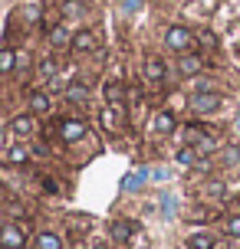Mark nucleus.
<instances>
[{
  "label": "nucleus",
  "mask_w": 240,
  "mask_h": 249,
  "mask_svg": "<svg viewBox=\"0 0 240 249\" xmlns=\"http://www.w3.org/2000/svg\"><path fill=\"white\" fill-rule=\"evenodd\" d=\"M191 112L194 115H214V112H220L224 108V95L220 92H211V89H204V92H194L191 95Z\"/></svg>",
  "instance_id": "2"
},
{
  "label": "nucleus",
  "mask_w": 240,
  "mask_h": 249,
  "mask_svg": "<svg viewBox=\"0 0 240 249\" xmlns=\"http://www.w3.org/2000/svg\"><path fill=\"white\" fill-rule=\"evenodd\" d=\"M73 53H79V56H86V53H96L99 50V36L92 33V30H79L76 36H73V46H69Z\"/></svg>",
  "instance_id": "9"
},
{
  "label": "nucleus",
  "mask_w": 240,
  "mask_h": 249,
  "mask_svg": "<svg viewBox=\"0 0 240 249\" xmlns=\"http://www.w3.org/2000/svg\"><path fill=\"white\" fill-rule=\"evenodd\" d=\"M141 75H145V82L152 89H161L168 82V69H164V62L158 56H148V59L141 62Z\"/></svg>",
  "instance_id": "3"
},
{
  "label": "nucleus",
  "mask_w": 240,
  "mask_h": 249,
  "mask_svg": "<svg viewBox=\"0 0 240 249\" xmlns=\"http://www.w3.org/2000/svg\"><path fill=\"white\" fill-rule=\"evenodd\" d=\"M217 213L211 210V207H191L188 210V223H211Z\"/></svg>",
  "instance_id": "20"
},
{
  "label": "nucleus",
  "mask_w": 240,
  "mask_h": 249,
  "mask_svg": "<svg viewBox=\"0 0 240 249\" xmlns=\"http://www.w3.org/2000/svg\"><path fill=\"white\" fill-rule=\"evenodd\" d=\"M132 233H135V223H132V220H112V223H109V236H112L115 243H128Z\"/></svg>",
  "instance_id": "12"
},
{
  "label": "nucleus",
  "mask_w": 240,
  "mask_h": 249,
  "mask_svg": "<svg viewBox=\"0 0 240 249\" xmlns=\"http://www.w3.org/2000/svg\"><path fill=\"white\" fill-rule=\"evenodd\" d=\"M194 39H198L201 46H207V50H214V46H217V39H214V33H211V30H201Z\"/></svg>",
  "instance_id": "27"
},
{
  "label": "nucleus",
  "mask_w": 240,
  "mask_h": 249,
  "mask_svg": "<svg viewBox=\"0 0 240 249\" xmlns=\"http://www.w3.org/2000/svg\"><path fill=\"white\" fill-rule=\"evenodd\" d=\"M141 180H145V171H139V174L125 177V190H139V187H141Z\"/></svg>",
  "instance_id": "29"
},
{
  "label": "nucleus",
  "mask_w": 240,
  "mask_h": 249,
  "mask_svg": "<svg viewBox=\"0 0 240 249\" xmlns=\"http://www.w3.org/2000/svg\"><path fill=\"white\" fill-rule=\"evenodd\" d=\"M194 43H198V39H194V33H191L188 26H168V33H164V46H168V50L171 53H178V56H184V53H191L194 50Z\"/></svg>",
  "instance_id": "1"
},
{
  "label": "nucleus",
  "mask_w": 240,
  "mask_h": 249,
  "mask_svg": "<svg viewBox=\"0 0 240 249\" xmlns=\"http://www.w3.org/2000/svg\"><path fill=\"white\" fill-rule=\"evenodd\" d=\"M33 249H63V236L53 233V230H43V233H37V239H33Z\"/></svg>",
  "instance_id": "17"
},
{
  "label": "nucleus",
  "mask_w": 240,
  "mask_h": 249,
  "mask_svg": "<svg viewBox=\"0 0 240 249\" xmlns=\"http://www.w3.org/2000/svg\"><path fill=\"white\" fill-rule=\"evenodd\" d=\"M66 102H76V105L89 102V86L86 82H69L66 86Z\"/></svg>",
  "instance_id": "19"
},
{
  "label": "nucleus",
  "mask_w": 240,
  "mask_h": 249,
  "mask_svg": "<svg viewBox=\"0 0 240 249\" xmlns=\"http://www.w3.org/2000/svg\"><path fill=\"white\" fill-rule=\"evenodd\" d=\"M224 233H227L230 239H240V213H234V216L224 220Z\"/></svg>",
  "instance_id": "23"
},
{
  "label": "nucleus",
  "mask_w": 240,
  "mask_h": 249,
  "mask_svg": "<svg viewBox=\"0 0 240 249\" xmlns=\"http://www.w3.org/2000/svg\"><path fill=\"white\" fill-rule=\"evenodd\" d=\"M175 128H178V118H175V112H168V108H158V112L148 118V131L158 135V138H168Z\"/></svg>",
  "instance_id": "5"
},
{
  "label": "nucleus",
  "mask_w": 240,
  "mask_h": 249,
  "mask_svg": "<svg viewBox=\"0 0 240 249\" xmlns=\"http://www.w3.org/2000/svg\"><path fill=\"white\" fill-rule=\"evenodd\" d=\"M204 56H198V53H184V56H178V72L184 75V79H191V75H201L204 72Z\"/></svg>",
  "instance_id": "7"
},
{
  "label": "nucleus",
  "mask_w": 240,
  "mask_h": 249,
  "mask_svg": "<svg viewBox=\"0 0 240 249\" xmlns=\"http://www.w3.org/2000/svg\"><path fill=\"white\" fill-rule=\"evenodd\" d=\"M53 108V99L46 89H37L33 95H30V115H46Z\"/></svg>",
  "instance_id": "13"
},
{
  "label": "nucleus",
  "mask_w": 240,
  "mask_h": 249,
  "mask_svg": "<svg viewBox=\"0 0 240 249\" xmlns=\"http://www.w3.org/2000/svg\"><path fill=\"white\" fill-rule=\"evenodd\" d=\"M102 95H105V102L112 105V108H125V102H128V89L122 86V82H105V89H102Z\"/></svg>",
  "instance_id": "10"
},
{
  "label": "nucleus",
  "mask_w": 240,
  "mask_h": 249,
  "mask_svg": "<svg viewBox=\"0 0 240 249\" xmlns=\"http://www.w3.org/2000/svg\"><path fill=\"white\" fill-rule=\"evenodd\" d=\"M37 75L43 82H53V79L60 75V59H56V56H43V59L37 62Z\"/></svg>",
  "instance_id": "15"
},
{
  "label": "nucleus",
  "mask_w": 240,
  "mask_h": 249,
  "mask_svg": "<svg viewBox=\"0 0 240 249\" xmlns=\"http://www.w3.org/2000/svg\"><path fill=\"white\" fill-rule=\"evenodd\" d=\"M227 194V187L220 184V180H211V184H204V197H224Z\"/></svg>",
  "instance_id": "25"
},
{
  "label": "nucleus",
  "mask_w": 240,
  "mask_h": 249,
  "mask_svg": "<svg viewBox=\"0 0 240 249\" xmlns=\"http://www.w3.org/2000/svg\"><path fill=\"white\" fill-rule=\"evenodd\" d=\"M92 249H109V246H102V243H96V246H92Z\"/></svg>",
  "instance_id": "31"
},
{
  "label": "nucleus",
  "mask_w": 240,
  "mask_h": 249,
  "mask_svg": "<svg viewBox=\"0 0 240 249\" xmlns=\"http://www.w3.org/2000/svg\"><path fill=\"white\" fill-rule=\"evenodd\" d=\"M220 164H227V167L234 164V167H237L240 164V144H230V148L220 151Z\"/></svg>",
  "instance_id": "22"
},
{
  "label": "nucleus",
  "mask_w": 240,
  "mask_h": 249,
  "mask_svg": "<svg viewBox=\"0 0 240 249\" xmlns=\"http://www.w3.org/2000/svg\"><path fill=\"white\" fill-rule=\"evenodd\" d=\"M10 131H13V138H30L33 131H37L33 115H17V118L10 122Z\"/></svg>",
  "instance_id": "14"
},
{
  "label": "nucleus",
  "mask_w": 240,
  "mask_h": 249,
  "mask_svg": "<svg viewBox=\"0 0 240 249\" xmlns=\"http://www.w3.org/2000/svg\"><path fill=\"white\" fill-rule=\"evenodd\" d=\"M40 187H43V190H46V194H60V184H56V180H53V177H40Z\"/></svg>",
  "instance_id": "30"
},
{
  "label": "nucleus",
  "mask_w": 240,
  "mask_h": 249,
  "mask_svg": "<svg viewBox=\"0 0 240 249\" xmlns=\"http://www.w3.org/2000/svg\"><path fill=\"white\" fill-rule=\"evenodd\" d=\"M63 10L69 13V17H73V13H86V0H66Z\"/></svg>",
  "instance_id": "26"
},
{
  "label": "nucleus",
  "mask_w": 240,
  "mask_h": 249,
  "mask_svg": "<svg viewBox=\"0 0 240 249\" xmlns=\"http://www.w3.org/2000/svg\"><path fill=\"white\" fill-rule=\"evenodd\" d=\"M26 69H30V56H26V53H17V66H13V72L23 75Z\"/></svg>",
  "instance_id": "28"
},
{
  "label": "nucleus",
  "mask_w": 240,
  "mask_h": 249,
  "mask_svg": "<svg viewBox=\"0 0 240 249\" xmlns=\"http://www.w3.org/2000/svg\"><path fill=\"white\" fill-rule=\"evenodd\" d=\"M184 246H188V249H217L220 243H217L214 233H207V230H198V233H191V236L184 239Z\"/></svg>",
  "instance_id": "11"
},
{
  "label": "nucleus",
  "mask_w": 240,
  "mask_h": 249,
  "mask_svg": "<svg viewBox=\"0 0 240 249\" xmlns=\"http://www.w3.org/2000/svg\"><path fill=\"white\" fill-rule=\"evenodd\" d=\"M50 46H53V50H66V46H73V33H69L63 23H56L50 30Z\"/></svg>",
  "instance_id": "18"
},
{
  "label": "nucleus",
  "mask_w": 240,
  "mask_h": 249,
  "mask_svg": "<svg viewBox=\"0 0 240 249\" xmlns=\"http://www.w3.org/2000/svg\"><path fill=\"white\" fill-rule=\"evenodd\" d=\"M0 246L3 249H23L26 246V226L23 223H3L0 226Z\"/></svg>",
  "instance_id": "4"
},
{
  "label": "nucleus",
  "mask_w": 240,
  "mask_h": 249,
  "mask_svg": "<svg viewBox=\"0 0 240 249\" xmlns=\"http://www.w3.org/2000/svg\"><path fill=\"white\" fill-rule=\"evenodd\" d=\"M82 138H86V122H82V118H63V122H60V141L76 144Z\"/></svg>",
  "instance_id": "6"
},
{
  "label": "nucleus",
  "mask_w": 240,
  "mask_h": 249,
  "mask_svg": "<svg viewBox=\"0 0 240 249\" xmlns=\"http://www.w3.org/2000/svg\"><path fill=\"white\" fill-rule=\"evenodd\" d=\"M175 158H178V164H181V167H194V164H198V158H201V154H198V151L191 148V144H184V148L178 151Z\"/></svg>",
  "instance_id": "21"
},
{
  "label": "nucleus",
  "mask_w": 240,
  "mask_h": 249,
  "mask_svg": "<svg viewBox=\"0 0 240 249\" xmlns=\"http://www.w3.org/2000/svg\"><path fill=\"white\" fill-rule=\"evenodd\" d=\"M13 66H17V53L0 50V72H13Z\"/></svg>",
  "instance_id": "24"
},
{
  "label": "nucleus",
  "mask_w": 240,
  "mask_h": 249,
  "mask_svg": "<svg viewBox=\"0 0 240 249\" xmlns=\"http://www.w3.org/2000/svg\"><path fill=\"white\" fill-rule=\"evenodd\" d=\"M99 122H102V128H105L109 135H119V131H122V122H125V108H112V105H105L102 115H99Z\"/></svg>",
  "instance_id": "8"
},
{
  "label": "nucleus",
  "mask_w": 240,
  "mask_h": 249,
  "mask_svg": "<svg viewBox=\"0 0 240 249\" xmlns=\"http://www.w3.org/2000/svg\"><path fill=\"white\" fill-rule=\"evenodd\" d=\"M26 161H30V148H26L23 141H13L10 148H7V164H13V167H23Z\"/></svg>",
  "instance_id": "16"
}]
</instances>
